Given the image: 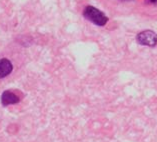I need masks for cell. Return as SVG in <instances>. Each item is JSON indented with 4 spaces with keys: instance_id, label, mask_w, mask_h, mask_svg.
<instances>
[{
    "instance_id": "6da1fadb",
    "label": "cell",
    "mask_w": 157,
    "mask_h": 142,
    "mask_svg": "<svg viewBox=\"0 0 157 142\" xmlns=\"http://www.w3.org/2000/svg\"><path fill=\"white\" fill-rule=\"evenodd\" d=\"M84 17L88 19L89 21L93 22L94 24H96L98 26H103L105 25L108 18H107L104 14H103L100 10H98L97 8H95L93 6H87L85 10H84Z\"/></svg>"
},
{
    "instance_id": "7a4b0ae2",
    "label": "cell",
    "mask_w": 157,
    "mask_h": 142,
    "mask_svg": "<svg viewBox=\"0 0 157 142\" xmlns=\"http://www.w3.org/2000/svg\"><path fill=\"white\" fill-rule=\"evenodd\" d=\"M137 41L142 45L153 47L157 44V35L151 30H144L137 35Z\"/></svg>"
},
{
    "instance_id": "3957f363",
    "label": "cell",
    "mask_w": 157,
    "mask_h": 142,
    "mask_svg": "<svg viewBox=\"0 0 157 142\" xmlns=\"http://www.w3.org/2000/svg\"><path fill=\"white\" fill-rule=\"evenodd\" d=\"M20 100L21 98L11 90H5L1 95V104L3 106L16 104V103L20 102Z\"/></svg>"
},
{
    "instance_id": "277c9868",
    "label": "cell",
    "mask_w": 157,
    "mask_h": 142,
    "mask_svg": "<svg viewBox=\"0 0 157 142\" xmlns=\"http://www.w3.org/2000/svg\"><path fill=\"white\" fill-rule=\"evenodd\" d=\"M13 70L12 63L8 59H0V79L8 76Z\"/></svg>"
},
{
    "instance_id": "5b68a950",
    "label": "cell",
    "mask_w": 157,
    "mask_h": 142,
    "mask_svg": "<svg viewBox=\"0 0 157 142\" xmlns=\"http://www.w3.org/2000/svg\"><path fill=\"white\" fill-rule=\"evenodd\" d=\"M148 3H151V4H157V0H146Z\"/></svg>"
},
{
    "instance_id": "8992f818",
    "label": "cell",
    "mask_w": 157,
    "mask_h": 142,
    "mask_svg": "<svg viewBox=\"0 0 157 142\" xmlns=\"http://www.w3.org/2000/svg\"><path fill=\"white\" fill-rule=\"evenodd\" d=\"M123 1H125V0H123ZM126 1H127V0H126Z\"/></svg>"
}]
</instances>
